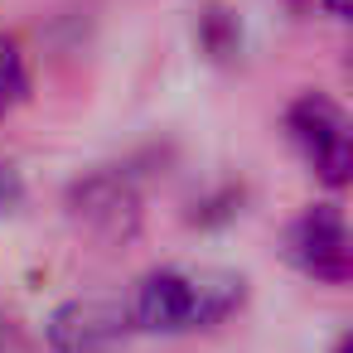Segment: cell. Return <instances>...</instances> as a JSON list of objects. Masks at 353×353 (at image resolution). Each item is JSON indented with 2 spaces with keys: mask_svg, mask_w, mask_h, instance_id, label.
Returning a JSON list of instances; mask_svg holds the SVG:
<instances>
[{
  "mask_svg": "<svg viewBox=\"0 0 353 353\" xmlns=\"http://www.w3.org/2000/svg\"><path fill=\"white\" fill-rule=\"evenodd\" d=\"M242 300H247V281L237 271L160 266L136 281V295L126 310H131L136 334H199V329H213L228 314H237Z\"/></svg>",
  "mask_w": 353,
  "mask_h": 353,
  "instance_id": "6da1fadb",
  "label": "cell"
},
{
  "mask_svg": "<svg viewBox=\"0 0 353 353\" xmlns=\"http://www.w3.org/2000/svg\"><path fill=\"white\" fill-rule=\"evenodd\" d=\"M285 131L300 150V160L329 184V189H343L348 184V170H353V131H348V117L334 97L324 92H305L285 107Z\"/></svg>",
  "mask_w": 353,
  "mask_h": 353,
  "instance_id": "7a4b0ae2",
  "label": "cell"
},
{
  "mask_svg": "<svg viewBox=\"0 0 353 353\" xmlns=\"http://www.w3.org/2000/svg\"><path fill=\"white\" fill-rule=\"evenodd\" d=\"M285 256L300 276L319 285H348L353 276V242H348V218L339 203H314L305 208L290 232H285Z\"/></svg>",
  "mask_w": 353,
  "mask_h": 353,
  "instance_id": "3957f363",
  "label": "cell"
},
{
  "mask_svg": "<svg viewBox=\"0 0 353 353\" xmlns=\"http://www.w3.org/2000/svg\"><path fill=\"white\" fill-rule=\"evenodd\" d=\"M131 334H136L131 310L121 300H102V295L63 300L44 319V343L54 353H117V348H126Z\"/></svg>",
  "mask_w": 353,
  "mask_h": 353,
  "instance_id": "277c9868",
  "label": "cell"
},
{
  "mask_svg": "<svg viewBox=\"0 0 353 353\" xmlns=\"http://www.w3.org/2000/svg\"><path fill=\"white\" fill-rule=\"evenodd\" d=\"M68 213L88 232H97L107 242H126L141 228V189L126 170H92V174L73 179Z\"/></svg>",
  "mask_w": 353,
  "mask_h": 353,
  "instance_id": "5b68a950",
  "label": "cell"
},
{
  "mask_svg": "<svg viewBox=\"0 0 353 353\" xmlns=\"http://www.w3.org/2000/svg\"><path fill=\"white\" fill-rule=\"evenodd\" d=\"M30 97V68H25V54L10 34H0V102L15 107Z\"/></svg>",
  "mask_w": 353,
  "mask_h": 353,
  "instance_id": "8992f818",
  "label": "cell"
},
{
  "mask_svg": "<svg viewBox=\"0 0 353 353\" xmlns=\"http://www.w3.org/2000/svg\"><path fill=\"white\" fill-rule=\"evenodd\" d=\"M20 203H25V174L10 160H0V218H10Z\"/></svg>",
  "mask_w": 353,
  "mask_h": 353,
  "instance_id": "52a82bcc",
  "label": "cell"
},
{
  "mask_svg": "<svg viewBox=\"0 0 353 353\" xmlns=\"http://www.w3.org/2000/svg\"><path fill=\"white\" fill-rule=\"evenodd\" d=\"M329 20H348V0H319Z\"/></svg>",
  "mask_w": 353,
  "mask_h": 353,
  "instance_id": "ba28073f",
  "label": "cell"
},
{
  "mask_svg": "<svg viewBox=\"0 0 353 353\" xmlns=\"http://www.w3.org/2000/svg\"><path fill=\"white\" fill-rule=\"evenodd\" d=\"M329 353H353V339H348V334H343V339H339V343H334V348H329Z\"/></svg>",
  "mask_w": 353,
  "mask_h": 353,
  "instance_id": "9c48e42d",
  "label": "cell"
},
{
  "mask_svg": "<svg viewBox=\"0 0 353 353\" xmlns=\"http://www.w3.org/2000/svg\"><path fill=\"white\" fill-rule=\"evenodd\" d=\"M6 112H10V107H6V102H0V117H6Z\"/></svg>",
  "mask_w": 353,
  "mask_h": 353,
  "instance_id": "30bf717a",
  "label": "cell"
}]
</instances>
